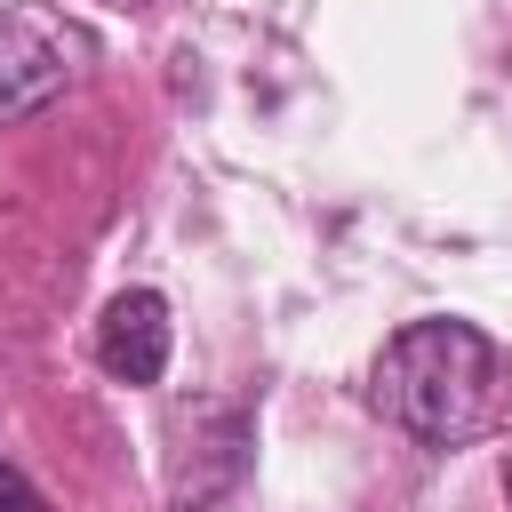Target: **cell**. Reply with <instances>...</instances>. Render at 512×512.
Returning a JSON list of instances; mask_svg holds the SVG:
<instances>
[{"label": "cell", "instance_id": "cell-1", "mask_svg": "<svg viewBox=\"0 0 512 512\" xmlns=\"http://www.w3.org/2000/svg\"><path fill=\"white\" fill-rule=\"evenodd\" d=\"M368 400L416 448H472L512 416V352L488 328L432 312V320H408L376 352Z\"/></svg>", "mask_w": 512, "mask_h": 512}, {"label": "cell", "instance_id": "cell-2", "mask_svg": "<svg viewBox=\"0 0 512 512\" xmlns=\"http://www.w3.org/2000/svg\"><path fill=\"white\" fill-rule=\"evenodd\" d=\"M88 64H96L88 24H72L48 0H0V128L56 104Z\"/></svg>", "mask_w": 512, "mask_h": 512}, {"label": "cell", "instance_id": "cell-3", "mask_svg": "<svg viewBox=\"0 0 512 512\" xmlns=\"http://www.w3.org/2000/svg\"><path fill=\"white\" fill-rule=\"evenodd\" d=\"M168 344H176V328H168V296L160 288H120L104 304V320H96V360H104L112 384H160L168 376Z\"/></svg>", "mask_w": 512, "mask_h": 512}, {"label": "cell", "instance_id": "cell-4", "mask_svg": "<svg viewBox=\"0 0 512 512\" xmlns=\"http://www.w3.org/2000/svg\"><path fill=\"white\" fill-rule=\"evenodd\" d=\"M0 512H48V496H40V488H32L8 456H0Z\"/></svg>", "mask_w": 512, "mask_h": 512}, {"label": "cell", "instance_id": "cell-5", "mask_svg": "<svg viewBox=\"0 0 512 512\" xmlns=\"http://www.w3.org/2000/svg\"><path fill=\"white\" fill-rule=\"evenodd\" d=\"M504 488H512V472H504Z\"/></svg>", "mask_w": 512, "mask_h": 512}, {"label": "cell", "instance_id": "cell-6", "mask_svg": "<svg viewBox=\"0 0 512 512\" xmlns=\"http://www.w3.org/2000/svg\"><path fill=\"white\" fill-rule=\"evenodd\" d=\"M128 8H136V0H128Z\"/></svg>", "mask_w": 512, "mask_h": 512}]
</instances>
